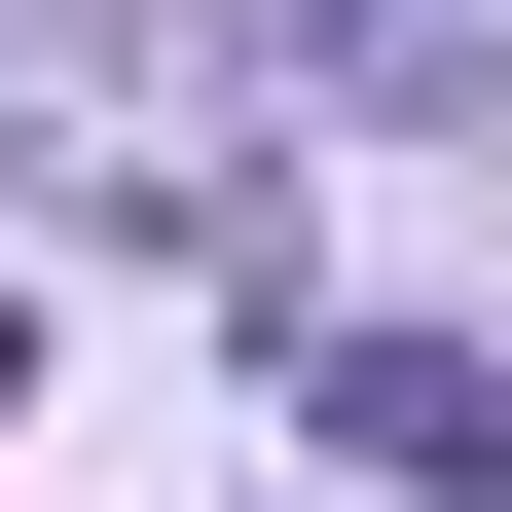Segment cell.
Wrapping results in <instances>:
<instances>
[{"label": "cell", "instance_id": "1", "mask_svg": "<svg viewBox=\"0 0 512 512\" xmlns=\"http://www.w3.org/2000/svg\"><path fill=\"white\" fill-rule=\"evenodd\" d=\"M330 476H403V512H512V366H439V330H330Z\"/></svg>", "mask_w": 512, "mask_h": 512}, {"label": "cell", "instance_id": "2", "mask_svg": "<svg viewBox=\"0 0 512 512\" xmlns=\"http://www.w3.org/2000/svg\"><path fill=\"white\" fill-rule=\"evenodd\" d=\"M293 37H330V74H476L512 0H293Z\"/></svg>", "mask_w": 512, "mask_h": 512}]
</instances>
